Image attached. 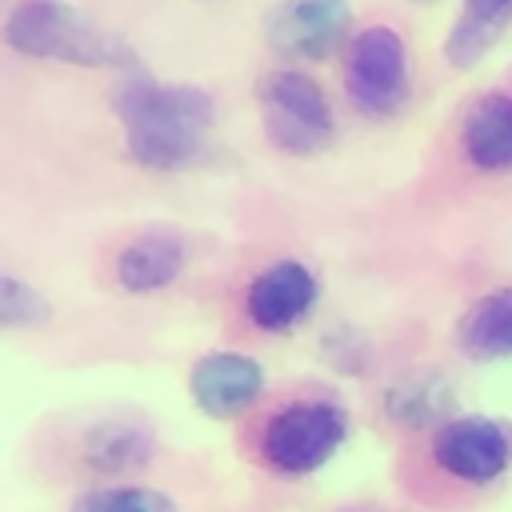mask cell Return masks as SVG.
Here are the masks:
<instances>
[{"label": "cell", "instance_id": "2e32d148", "mask_svg": "<svg viewBox=\"0 0 512 512\" xmlns=\"http://www.w3.org/2000/svg\"><path fill=\"white\" fill-rule=\"evenodd\" d=\"M72 512H180L168 492L140 488V484H116V488H92L84 492Z\"/></svg>", "mask_w": 512, "mask_h": 512}, {"label": "cell", "instance_id": "e0dca14e", "mask_svg": "<svg viewBox=\"0 0 512 512\" xmlns=\"http://www.w3.org/2000/svg\"><path fill=\"white\" fill-rule=\"evenodd\" d=\"M0 320L4 328H40L52 320V304L16 272H0Z\"/></svg>", "mask_w": 512, "mask_h": 512}, {"label": "cell", "instance_id": "9a60e30c", "mask_svg": "<svg viewBox=\"0 0 512 512\" xmlns=\"http://www.w3.org/2000/svg\"><path fill=\"white\" fill-rule=\"evenodd\" d=\"M148 456H152V436L140 424L108 420V424H96L84 440V460L96 472H128L148 464Z\"/></svg>", "mask_w": 512, "mask_h": 512}, {"label": "cell", "instance_id": "5b68a950", "mask_svg": "<svg viewBox=\"0 0 512 512\" xmlns=\"http://www.w3.org/2000/svg\"><path fill=\"white\" fill-rule=\"evenodd\" d=\"M260 116L268 140L288 156H312L336 136V112L324 88L300 68H276L264 76Z\"/></svg>", "mask_w": 512, "mask_h": 512}, {"label": "cell", "instance_id": "277c9868", "mask_svg": "<svg viewBox=\"0 0 512 512\" xmlns=\"http://www.w3.org/2000/svg\"><path fill=\"white\" fill-rule=\"evenodd\" d=\"M344 92L368 120H388L408 104V48L392 24H368L352 36L344 56Z\"/></svg>", "mask_w": 512, "mask_h": 512}, {"label": "cell", "instance_id": "6da1fadb", "mask_svg": "<svg viewBox=\"0 0 512 512\" xmlns=\"http://www.w3.org/2000/svg\"><path fill=\"white\" fill-rule=\"evenodd\" d=\"M112 108L124 128V148L140 168L184 172L208 152L216 104L204 88L132 76L116 88Z\"/></svg>", "mask_w": 512, "mask_h": 512}, {"label": "cell", "instance_id": "7a4b0ae2", "mask_svg": "<svg viewBox=\"0 0 512 512\" xmlns=\"http://www.w3.org/2000/svg\"><path fill=\"white\" fill-rule=\"evenodd\" d=\"M4 44L28 60H56L72 68H136V52L124 40L64 0H16L4 20Z\"/></svg>", "mask_w": 512, "mask_h": 512}, {"label": "cell", "instance_id": "52a82bcc", "mask_svg": "<svg viewBox=\"0 0 512 512\" xmlns=\"http://www.w3.org/2000/svg\"><path fill=\"white\" fill-rule=\"evenodd\" d=\"M352 28L348 0H276L264 16L268 48L284 60H324Z\"/></svg>", "mask_w": 512, "mask_h": 512}, {"label": "cell", "instance_id": "30bf717a", "mask_svg": "<svg viewBox=\"0 0 512 512\" xmlns=\"http://www.w3.org/2000/svg\"><path fill=\"white\" fill-rule=\"evenodd\" d=\"M184 260H188V248L176 232L168 228H152V232H140L136 240H128L120 252H116V284L132 296H148V292H160L168 284L180 280L184 272Z\"/></svg>", "mask_w": 512, "mask_h": 512}, {"label": "cell", "instance_id": "5bb4252c", "mask_svg": "<svg viewBox=\"0 0 512 512\" xmlns=\"http://www.w3.org/2000/svg\"><path fill=\"white\" fill-rule=\"evenodd\" d=\"M384 408L404 428H428V424L440 428V424H448V412H452V380H444L436 372L404 376L388 388Z\"/></svg>", "mask_w": 512, "mask_h": 512}, {"label": "cell", "instance_id": "9c48e42d", "mask_svg": "<svg viewBox=\"0 0 512 512\" xmlns=\"http://www.w3.org/2000/svg\"><path fill=\"white\" fill-rule=\"evenodd\" d=\"M192 404L212 420L248 412L264 392V364L244 352H208L188 372Z\"/></svg>", "mask_w": 512, "mask_h": 512}, {"label": "cell", "instance_id": "8992f818", "mask_svg": "<svg viewBox=\"0 0 512 512\" xmlns=\"http://www.w3.org/2000/svg\"><path fill=\"white\" fill-rule=\"evenodd\" d=\"M428 452L452 480L484 488L512 468V428L492 416H456L432 432Z\"/></svg>", "mask_w": 512, "mask_h": 512}, {"label": "cell", "instance_id": "8fae6325", "mask_svg": "<svg viewBox=\"0 0 512 512\" xmlns=\"http://www.w3.org/2000/svg\"><path fill=\"white\" fill-rule=\"evenodd\" d=\"M460 152L476 172H512V92H484L464 112Z\"/></svg>", "mask_w": 512, "mask_h": 512}, {"label": "cell", "instance_id": "3957f363", "mask_svg": "<svg viewBox=\"0 0 512 512\" xmlns=\"http://www.w3.org/2000/svg\"><path fill=\"white\" fill-rule=\"evenodd\" d=\"M348 440V412L336 400L280 404L256 436L260 464L276 476H308L324 468Z\"/></svg>", "mask_w": 512, "mask_h": 512}, {"label": "cell", "instance_id": "7c38bea8", "mask_svg": "<svg viewBox=\"0 0 512 512\" xmlns=\"http://www.w3.org/2000/svg\"><path fill=\"white\" fill-rule=\"evenodd\" d=\"M460 352L472 360H508L512 356V284L484 292L456 328Z\"/></svg>", "mask_w": 512, "mask_h": 512}, {"label": "cell", "instance_id": "4fadbf2b", "mask_svg": "<svg viewBox=\"0 0 512 512\" xmlns=\"http://www.w3.org/2000/svg\"><path fill=\"white\" fill-rule=\"evenodd\" d=\"M512 28V0H464L460 16L444 40V56L452 68H472L480 56L496 48V40Z\"/></svg>", "mask_w": 512, "mask_h": 512}, {"label": "cell", "instance_id": "ba28073f", "mask_svg": "<svg viewBox=\"0 0 512 512\" xmlns=\"http://www.w3.org/2000/svg\"><path fill=\"white\" fill-rule=\"evenodd\" d=\"M320 300V280L300 260H272L244 288V316L260 332H292Z\"/></svg>", "mask_w": 512, "mask_h": 512}]
</instances>
